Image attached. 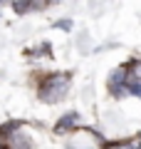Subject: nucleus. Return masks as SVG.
<instances>
[{"instance_id": "nucleus-1", "label": "nucleus", "mask_w": 141, "mask_h": 149, "mask_svg": "<svg viewBox=\"0 0 141 149\" xmlns=\"http://www.w3.org/2000/svg\"><path fill=\"white\" fill-rule=\"evenodd\" d=\"M69 90V77L67 74H50L40 87V97L45 102H59Z\"/></svg>"}, {"instance_id": "nucleus-2", "label": "nucleus", "mask_w": 141, "mask_h": 149, "mask_svg": "<svg viewBox=\"0 0 141 149\" xmlns=\"http://www.w3.org/2000/svg\"><path fill=\"white\" fill-rule=\"evenodd\" d=\"M94 144H97V137H94L92 132H84L82 129V132L69 142V149H92Z\"/></svg>"}, {"instance_id": "nucleus-3", "label": "nucleus", "mask_w": 141, "mask_h": 149, "mask_svg": "<svg viewBox=\"0 0 141 149\" xmlns=\"http://www.w3.org/2000/svg\"><path fill=\"white\" fill-rule=\"evenodd\" d=\"M126 82H129V87L141 85V62H134L129 70H126Z\"/></svg>"}, {"instance_id": "nucleus-4", "label": "nucleus", "mask_w": 141, "mask_h": 149, "mask_svg": "<svg viewBox=\"0 0 141 149\" xmlns=\"http://www.w3.org/2000/svg\"><path fill=\"white\" fill-rule=\"evenodd\" d=\"M77 122H79V117L74 114V112H69V114H64V117L57 122V132H67V129L77 127Z\"/></svg>"}, {"instance_id": "nucleus-5", "label": "nucleus", "mask_w": 141, "mask_h": 149, "mask_svg": "<svg viewBox=\"0 0 141 149\" xmlns=\"http://www.w3.org/2000/svg\"><path fill=\"white\" fill-rule=\"evenodd\" d=\"M30 10V0H15V13H27Z\"/></svg>"}, {"instance_id": "nucleus-6", "label": "nucleus", "mask_w": 141, "mask_h": 149, "mask_svg": "<svg viewBox=\"0 0 141 149\" xmlns=\"http://www.w3.org/2000/svg\"><path fill=\"white\" fill-rule=\"evenodd\" d=\"M0 3H3V0H0Z\"/></svg>"}]
</instances>
